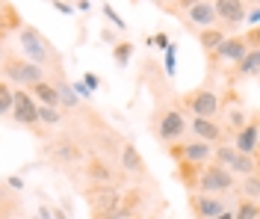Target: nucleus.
Returning <instances> with one entry per match:
<instances>
[{
	"label": "nucleus",
	"mask_w": 260,
	"mask_h": 219,
	"mask_svg": "<svg viewBox=\"0 0 260 219\" xmlns=\"http://www.w3.org/2000/svg\"><path fill=\"white\" fill-rule=\"evenodd\" d=\"M18 42H21V48H24V59L36 62L39 68L53 66L56 74H62V71H59V53H56V48H53V42H48L36 27L24 24V27L18 30Z\"/></svg>",
	"instance_id": "obj_1"
},
{
	"label": "nucleus",
	"mask_w": 260,
	"mask_h": 219,
	"mask_svg": "<svg viewBox=\"0 0 260 219\" xmlns=\"http://www.w3.org/2000/svg\"><path fill=\"white\" fill-rule=\"evenodd\" d=\"M234 186H237V175L228 172L222 163H201L198 178H195V190H198V193L222 196V193H231Z\"/></svg>",
	"instance_id": "obj_2"
},
{
	"label": "nucleus",
	"mask_w": 260,
	"mask_h": 219,
	"mask_svg": "<svg viewBox=\"0 0 260 219\" xmlns=\"http://www.w3.org/2000/svg\"><path fill=\"white\" fill-rule=\"evenodd\" d=\"M180 101H183V110H186V113H192V116H204V118L219 116V110H222V95H219L216 89H207V86L186 92Z\"/></svg>",
	"instance_id": "obj_3"
},
{
	"label": "nucleus",
	"mask_w": 260,
	"mask_h": 219,
	"mask_svg": "<svg viewBox=\"0 0 260 219\" xmlns=\"http://www.w3.org/2000/svg\"><path fill=\"white\" fill-rule=\"evenodd\" d=\"M3 77L21 86H32L39 80H45V68H39L30 59H21V56H6L3 59Z\"/></svg>",
	"instance_id": "obj_4"
},
{
	"label": "nucleus",
	"mask_w": 260,
	"mask_h": 219,
	"mask_svg": "<svg viewBox=\"0 0 260 219\" xmlns=\"http://www.w3.org/2000/svg\"><path fill=\"white\" fill-rule=\"evenodd\" d=\"M154 134L160 142H178L180 136L186 134V116L180 110H162L154 116Z\"/></svg>",
	"instance_id": "obj_5"
},
{
	"label": "nucleus",
	"mask_w": 260,
	"mask_h": 219,
	"mask_svg": "<svg viewBox=\"0 0 260 219\" xmlns=\"http://www.w3.org/2000/svg\"><path fill=\"white\" fill-rule=\"evenodd\" d=\"M9 113H12V118L18 124H24L30 131L39 128V104H36V98L30 95L27 86L24 89H12V110Z\"/></svg>",
	"instance_id": "obj_6"
},
{
	"label": "nucleus",
	"mask_w": 260,
	"mask_h": 219,
	"mask_svg": "<svg viewBox=\"0 0 260 219\" xmlns=\"http://www.w3.org/2000/svg\"><path fill=\"white\" fill-rule=\"evenodd\" d=\"M216 163H222L228 172H234V175H251V172H257V160L251 157V154H240L234 145H216Z\"/></svg>",
	"instance_id": "obj_7"
},
{
	"label": "nucleus",
	"mask_w": 260,
	"mask_h": 219,
	"mask_svg": "<svg viewBox=\"0 0 260 219\" xmlns=\"http://www.w3.org/2000/svg\"><path fill=\"white\" fill-rule=\"evenodd\" d=\"M86 202H89V207H92V216L101 219L121 202V196H118V190H115L113 184H92L89 190H86Z\"/></svg>",
	"instance_id": "obj_8"
},
{
	"label": "nucleus",
	"mask_w": 260,
	"mask_h": 219,
	"mask_svg": "<svg viewBox=\"0 0 260 219\" xmlns=\"http://www.w3.org/2000/svg\"><path fill=\"white\" fill-rule=\"evenodd\" d=\"M169 154L178 163H207L213 157V145L204 142V139H189V142H180V145H169Z\"/></svg>",
	"instance_id": "obj_9"
},
{
	"label": "nucleus",
	"mask_w": 260,
	"mask_h": 219,
	"mask_svg": "<svg viewBox=\"0 0 260 219\" xmlns=\"http://www.w3.org/2000/svg\"><path fill=\"white\" fill-rule=\"evenodd\" d=\"M189 210H192V219H216L225 210V204L213 193H189Z\"/></svg>",
	"instance_id": "obj_10"
},
{
	"label": "nucleus",
	"mask_w": 260,
	"mask_h": 219,
	"mask_svg": "<svg viewBox=\"0 0 260 219\" xmlns=\"http://www.w3.org/2000/svg\"><path fill=\"white\" fill-rule=\"evenodd\" d=\"M183 24L189 30H204V27H216V12H213V3L210 0H195L192 6L183 12Z\"/></svg>",
	"instance_id": "obj_11"
},
{
	"label": "nucleus",
	"mask_w": 260,
	"mask_h": 219,
	"mask_svg": "<svg viewBox=\"0 0 260 219\" xmlns=\"http://www.w3.org/2000/svg\"><path fill=\"white\" fill-rule=\"evenodd\" d=\"M213 12H216V21H222L228 27H240L248 9H245V0H216Z\"/></svg>",
	"instance_id": "obj_12"
},
{
	"label": "nucleus",
	"mask_w": 260,
	"mask_h": 219,
	"mask_svg": "<svg viewBox=\"0 0 260 219\" xmlns=\"http://www.w3.org/2000/svg\"><path fill=\"white\" fill-rule=\"evenodd\" d=\"M186 128H192L195 139H204V142H222L225 139V128L216 121V118H204V116H192L186 121Z\"/></svg>",
	"instance_id": "obj_13"
},
{
	"label": "nucleus",
	"mask_w": 260,
	"mask_h": 219,
	"mask_svg": "<svg viewBox=\"0 0 260 219\" xmlns=\"http://www.w3.org/2000/svg\"><path fill=\"white\" fill-rule=\"evenodd\" d=\"M245 51H248V45H245L243 36H234V39H228L225 36V39L207 53H210V59H216V62H237Z\"/></svg>",
	"instance_id": "obj_14"
},
{
	"label": "nucleus",
	"mask_w": 260,
	"mask_h": 219,
	"mask_svg": "<svg viewBox=\"0 0 260 219\" xmlns=\"http://www.w3.org/2000/svg\"><path fill=\"white\" fill-rule=\"evenodd\" d=\"M257 142H260L257 139V121H254V116H251L243 128L234 134V148H237L240 154H251V157H254V154H257Z\"/></svg>",
	"instance_id": "obj_15"
},
{
	"label": "nucleus",
	"mask_w": 260,
	"mask_h": 219,
	"mask_svg": "<svg viewBox=\"0 0 260 219\" xmlns=\"http://www.w3.org/2000/svg\"><path fill=\"white\" fill-rule=\"evenodd\" d=\"M257 68H260V51L257 48H248L234 62V80H251V77H257Z\"/></svg>",
	"instance_id": "obj_16"
},
{
	"label": "nucleus",
	"mask_w": 260,
	"mask_h": 219,
	"mask_svg": "<svg viewBox=\"0 0 260 219\" xmlns=\"http://www.w3.org/2000/svg\"><path fill=\"white\" fill-rule=\"evenodd\" d=\"M118 163H121L124 172H133V175H142V172H145V157L139 154V148H136L133 142H124V145H121Z\"/></svg>",
	"instance_id": "obj_17"
},
{
	"label": "nucleus",
	"mask_w": 260,
	"mask_h": 219,
	"mask_svg": "<svg viewBox=\"0 0 260 219\" xmlns=\"http://www.w3.org/2000/svg\"><path fill=\"white\" fill-rule=\"evenodd\" d=\"M30 89V95L36 98V104H45V107H62L59 104V95H56V86L53 83H48V80H39V83H32V86H27Z\"/></svg>",
	"instance_id": "obj_18"
},
{
	"label": "nucleus",
	"mask_w": 260,
	"mask_h": 219,
	"mask_svg": "<svg viewBox=\"0 0 260 219\" xmlns=\"http://www.w3.org/2000/svg\"><path fill=\"white\" fill-rule=\"evenodd\" d=\"M222 39H225V30L222 27H204V30H198V45L204 51H213Z\"/></svg>",
	"instance_id": "obj_19"
},
{
	"label": "nucleus",
	"mask_w": 260,
	"mask_h": 219,
	"mask_svg": "<svg viewBox=\"0 0 260 219\" xmlns=\"http://www.w3.org/2000/svg\"><path fill=\"white\" fill-rule=\"evenodd\" d=\"M86 175H89L92 184H110V181H113V172L104 166L101 160H92V163L86 166Z\"/></svg>",
	"instance_id": "obj_20"
},
{
	"label": "nucleus",
	"mask_w": 260,
	"mask_h": 219,
	"mask_svg": "<svg viewBox=\"0 0 260 219\" xmlns=\"http://www.w3.org/2000/svg\"><path fill=\"white\" fill-rule=\"evenodd\" d=\"M56 95H59V104H65V107H77L80 104V98L74 95V89H71V83H65V77H59L56 80Z\"/></svg>",
	"instance_id": "obj_21"
},
{
	"label": "nucleus",
	"mask_w": 260,
	"mask_h": 219,
	"mask_svg": "<svg viewBox=\"0 0 260 219\" xmlns=\"http://www.w3.org/2000/svg\"><path fill=\"white\" fill-rule=\"evenodd\" d=\"M257 213H260L257 202H251V199H240L237 210H234V219H257Z\"/></svg>",
	"instance_id": "obj_22"
},
{
	"label": "nucleus",
	"mask_w": 260,
	"mask_h": 219,
	"mask_svg": "<svg viewBox=\"0 0 260 219\" xmlns=\"http://www.w3.org/2000/svg\"><path fill=\"white\" fill-rule=\"evenodd\" d=\"M130 56H133V45L130 42H115L113 45V59H115V66H127L130 62Z\"/></svg>",
	"instance_id": "obj_23"
},
{
	"label": "nucleus",
	"mask_w": 260,
	"mask_h": 219,
	"mask_svg": "<svg viewBox=\"0 0 260 219\" xmlns=\"http://www.w3.org/2000/svg\"><path fill=\"white\" fill-rule=\"evenodd\" d=\"M39 121L48 124V128H56V124L62 121V116H59L56 107H45V104H39Z\"/></svg>",
	"instance_id": "obj_24"
},
{
	"label": "nucleus",
	"mask_w": 260,
	"mask_h": 219,
	"mask_svg": "<svg viewBox=\"0 0 260 219\" xmlns=\"http://www.w3.org/2000/svg\"><path fill=\"white\" fill-rule=\"evenodd\" d=\"M243 196H245V199H251V202H257V196H260V178H257V172H251V175H245Z\"/></svg>",
	"instance_id": "obj_25"
},
{
	"label": "nucleus",
	"mask_w": 260,
	"mask_h": 219,
	"mask_svg": "<svg viewBox=\"0 0 260 219\" xmlns=\"http://www.w3.org/2000/svg\"><path fill=\"white\" fill-rule=\"evenodd\" d=\"M9 110H12V86L0 80V118L9 116Z\"/></svg>",
	"instance_id": "obj_26"
},
{
	"label": "nucleus",
	"mask_w": 260,
	"mask_h": 219,
	"mask_svg": "<svg viewBox=\"0 0 260 219\" xmlns=\"http://www.w3.org/2000/svg\"><path fill=\"white\" fill-rule=\"evenodd\" d=\"M175 56H178V45H172V42H169V48H166V56H162V66H166V74H169V77H175V71H178V62H175Z\"/></svg>",
	"instance_id": "obj_27"
},
{
	"label": "nucleus",
	"mask_w": 260,
	"mask_h": 219,
	"mask_svg": "<svg viewBox=\"0 0 260 219\" xmlns=\"http://www.w3.org/2000/svg\"><path fill=\"white\" fill-rule=\"evenodd\" d=\"M59 160H74V157H80V148L77 145H68V139H59Z\"/></svg>",
	"instance_id": "obj_28"
},
{
	"label": "nucleus",
	"mask_w": 260,
	"mask_h": 219,
	"mask_svg": "<svg viewBox=\"0 0 260 219\" xmlns=\"http://www.w3.org/2000/svg\"><path fill=\"white\" fill-rule=\"evenodd\" d=\"M101 9H104V15H107L110 21H113V27H115V30H127V24H124V18L118 15V12H115V9L110 6V3H104Z\"/></svg>",
	"instance_id": "obj_29"
},
{
	"label": "nucleus",
	"mask_w": 260,
	"mask_h": 219,
	"mask_svg": "<svg viewBox=\"0 0 260 219\" xmlns=\"http://www.w3.org/2000/svg\"><path fill=\"white\" fill-rule=\"evenodd\" d=\"M228 124H231V131L237 134V131H240V128L245 124V116H243V110H240V113H237V110H231V113H228Z\"/></svg>",
	"instance_id": "obj_30"
},
{
	"label": "nucleus",
	"mask_w": 260,
	"mask_h": 219,
	"mask_svg": "<svg viewBox=\"0 0 260 219\" xmlns=\"http://www.w3.org/2000/svg\"><path fill=\"white\" fill-rule=\"evenodd\" d=\"M71 89H74V95H77V98H92V89L83 83V80H74V83H71Z\"/></svg>",
	"instance_id": "obj_31"
},
{
	"label": "nucleus",
	"mask_w": 260,
	"mask_h": 219,
	"mask_svg": "<svg viewBox=\"0 0 260 219\" xmlns=\"http://www.w3.org/2000/svg\"><path fill=\"white\" fill-rule=\"evenodd\" d=\"M50 6H53L56 12H62V15H74V6L65 3V0H50Z\"/></svg>",
	"instance_id": "obj_32"
},
{
	"label": "nucleus",
	"mask_w": 260,
	"mask_h": 219,
	"mask_svg": "<svg viewBox=\"0 0 260 219\" xmlns=\"http://www.w3.org/2000/svg\"><path fill=\"white\" fill-rule=\"evenodd\" d=\"M243 39H245V45H248V48H257V45H260V30H257V27H251L248 36H243Z\"/></svg>",
	"instance_id": "obj_33"
},
{
	"label": "nucleus",
	"mask_w": 260,
	"mask_h": 219,
	"mask_svg": "<svg viewBox=\"0 0 260 219\" xmlns=\"http://www.w3.org/2000/svg\"><path fill=\"white\" fill-rule=\"evenodd\" d=\"M6 186H12V190H24V178H21V175H9V178H6Z\"/></svg>",
	"instance_id": "obj_34"
},
{
	"label": "nucleus",
	"mask_w": 260,
	"mask_h": 219,
	"mask_svg": "<svg viewBox=\"0 0 260 219\" xmlns=\"http://www.w3.org/2000/svg\"><path fill=\"white\" fill-rule=\"evenodd\" d=\"M151 45H160L162 51H166V48H169V36H166V33H157L154 39H151Z\"/></svg>",
	"instance_id": "obj_35"
},
{
	"label": "nucleus",
	"mask_w": 260,
	"mask_h": 219,
	"mask_svg": "<svg viewBox=\"0 0 260 219\" xmlns=\"http://www.w3.org/2000/svg\"><path fill=\"white\" fill-rule=\"evenodd\" d=\"M245 18H248V24H251V27H257V21H260L257 6H251V12H245Z\"/></svg>",
	"instance_id": "obj_36"
},
{
	"label": "nucleus",
	"mask_w": 260,
	"mask_h": 219,
	"mask_svg": "<svg viewBox=\"0 0 260 219\" xmlns=\"http://www.w3.org/2000/svg\"><path fill=\"white\" fill-rule=\"evenodd\" d=\"M83 83H86V86H89V89H92V92H95L98 86H101V80H98L95 74H86V77H83Z\"/></svg>",
	"instance_id": "obj_37"
},
{
	"label": "nucleus",
	"mask_w": 260,
	"mask_h": 219,
	"mask_svg": "<svg viewBox=\"0 0 260 219\" xmlns=\"http://www.w3.org/2000/svg\"><path fill=\"white\" fill-rule=\"evenodd\" d=\"M71 6H74V9H80V12H89V9H92V3H89V0H74Z\"/></svg>",
	"instance_id": "obj_38"
},
{
	"label": "nucleus",
	"mask_w": 260,
	"mask_h": 219,
	"mask_svg": "<svg viewBox=\"0 0 260 219\" xmlns=\"http://www.w3.org/2000/svg\"><path fill=\"white\" fill-rule=\"evenodd\" d=\"M36 219H53V213H50L48 204H42V207H39V216H36Z\"/></svg>",
	"instance_id": "obj_39"
},
{
	"label": "nucleus",
	"mask_w": 260,
	"mask_h": 219,
	"mask_svg": "<svg viewBox=\"0 0 260 219\" xmlns=\"http://www.w3.org/2000/svg\"><path fill=\"white\" fill-rule=\"evenodd\" d=\"M50 213H53V219H68L65 216V210H59V207H50Z\"/></svg>",
	"instance_id": "obj_40"
},
{
	"label": "nucleus",
	"mask_w": 260,
	"mask_h": 219,
	"mask_svg": "<svg viewBox=\"0 0 260 219\" xmlns=\"http://www.w3.org/2000/svg\"><path fill=\"white\" fill-rule=\"evenodd\" d=\"M216 219H234V213H231V210H222V213H219Z\"/></svg>",
	"instance_id": "obj_41"
},
{
	"label": "nucleus",
	"mask_w": 260,
	"mask_h": 219,
	"mask_svg": "<svg viewBox=\"0 0 260 219\" xmlns=\"http://www.w3.org/2000/svg\"><path fill=\"white\" fill-rule=\"evenodd\" d=\"M151 3H162V0H151Z\"/></svg>",
	"instance_id": "obj_42"
},
{
	"label": "nucleus",
	"mask_w": 260,
	"mask_h": 219,
	"mask_svg": "<svg viewBox=\"0 0 260 219\" xmlns=\"http://www.w3.org/2000/svg\"><path fill=\"white\" fill-rule=\"evenodd\" d=\"M251 3H254V6H257V0H251Z\"/></svg>",
	"instance_id": "obj_43"
}]
</instances>
